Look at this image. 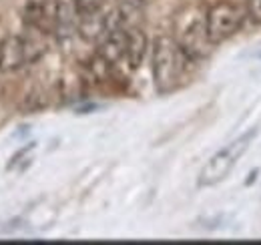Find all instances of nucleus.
Returning <instances> with one entry per match:
<instances>
[{"mask_svg":"<svg viewBox=\"0 0 261 245\" xmlns=\"http://www.w3.org/2000/svg\"><path fill=\"white\" fill-rule=\"evenodd\" d=\"M187 57L181 51L179 42L167 34H161L153 40L151 51V68L155 89L159 92H171L181 81Z\"/></svg>","mask_w":261,"mask_h":245,"instance_id":"nucleus-1","label":"nucleus"},{"mask_svg":"<svg viewBox=\"0 0 261 245\" xmlns=\"http://www.w3.org/2000/svg\"><path fill=\"white\" fill-rule=\"evenodd\" d=\"M255 137H257V129H249L247 133L239 135L237 139L229 141L225 147H221L203 165V169L199 173V185L201 187H213V185L221 183L233 171V167L241 161L245 151L251 147Z\"/></svg>","mask_w":261,"mask_h":245,"instance_id":"nucleus-2","label":"nucleus"},{"mask_svg":"<svg viewBox=\"0 0 261 245\" xmlns=\"http://www.w3.org/2000/svg\"><path fill=\"white\" fill-rule=\"evenodd\" d=\"M203 22H205V31H207L209 40L213 44H219V42H225L241 29L243 14H241L239 6L231 4V2H217L207 10Z\"/></svg>","mask_w":261,"mask_h":245,"instance_id":"nucleus-3","label":"nucleus"},{"mask_svg":"<svg viewBox=\"0 0 261 245\" xmlns=\"http://www.w3.org/2000/svg\"><path fill=\"white\" fill-rule=\"evenodd\" d=\"M79 6L76 0H55L53 4V29L55 34L66 40L74 32H79Z\"/></svg>","mask_w":261,"mask_h":245,"instance_id":"nucleus-4","label":"nucleus"},{"mask_svg":"<svg viewBox=\"0 0 261 245\" xmlns=\"http://www.w3.org/2000/svg\"><path fill=\"white\" fill-rule=\"evenodd\" d=\"M179 46L185 53L187 61H201V59H205L211 53V46H213V42L209 40L207 31H205V22L191 24L185 31L183 38L179 40Z\"/></svg>","mask_w":261,"mask_h":245,"instance_id":"nucleus-5","label":"nucleus"},{"mask_svg":"<svg viewBox=\"0 0 261 245\" xmlns=\"http://www.w3.org/2000/svg\"><path fill=\"white\" fill-rule=\"evenodd\" d=\"M0 55H2V70L4 72H12L22 68L24 64H29L31 55L24 42V36H10L6 40L0 42Z\"/></svg>","mask_w":261,"mask_h":245,"instance_id":"nucleus-6","label":"nucleus"},{"mask_svg":"<svg viewBox=\"0 0 261 245\" xmlns=\"http://www.w3.org/2000/svg\"><path fill=\"white\" fill-rule=\"evenodd\" d=\"M24 24L27 29H36V31L48 32L53 24V14L48 12L46 0H29L24 6Z\"/></svg>","mask_w":261,"mask_h":245,"instance_id":"nucleus-7","label":"nucleus"},{"mask_svg":"<svg viewBox=\"0 0 261 245\" xmlns=\"http://www.w3.org/2000/svg\"><path fill=\"white\" fill-rule=\"evenodd\" d=\"M149 48V40L147 34L141 31L139 27H129L127 29V51H125V59L129 62L130 68H139L141 62L147 55Z\"/></svg>","mask_w":261,"mask_h":245,"instance_id":"nucleus-8","label":"nucleus"},{"mask_svg":"<svg viewBox=\"0 0 261 245\" xmlns=\"http://www.w3.org/2000/svg\"><path fill=\"white\" fill-rule=\"evenodd\" d=\"M102 2L105 0H76V6H79V14L81 16H91V14H97L102 10Z\"/></svg>","mask_w":261,"mask_h":245,"instance_id":"nucleus-9","label":"nucleus"},{"mask_svg":"<svg viewBox=\"0 0 261 245\" xmlns=\"http://www.w3.org/2000/svg\"><path fill=\"white\" fill-rule=\"evenodd\" d=\"M245 4H247L249 16H251L255 22H261V0H245Z\"/></svg>","mask_w":261,"mask_h":245,"instance_id":"nucleus-10","label":"nucleus"},{"mask_svg":"<svg viewBox=\"0 0 261 245\" xmlns=\"http://www.w3.org/2000/svg\"><path fill=\"white\" fill-rule=\"evenodd\" d=\"M0 72H4V70H2V55H0Z\"/></svg>","mask_w":261,"mask_h":245,"instance_id":"nucleus-11","label":"nucleus"}]
</instances>
